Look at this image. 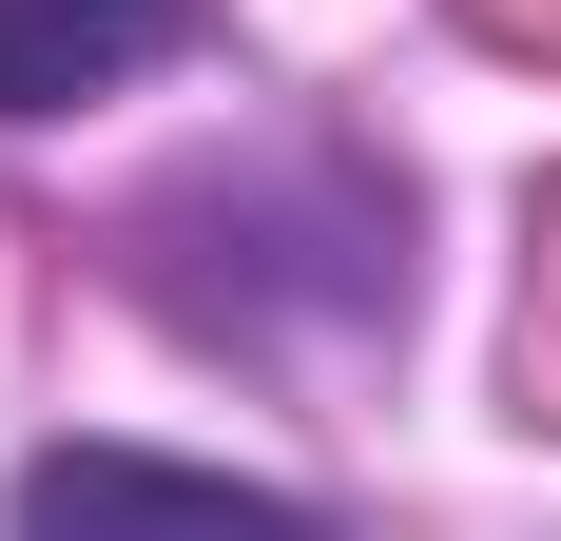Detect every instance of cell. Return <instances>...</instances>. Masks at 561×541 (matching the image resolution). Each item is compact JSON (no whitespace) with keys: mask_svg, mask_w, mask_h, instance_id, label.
<instances>
[{"mask_svg":"<svg viewBox=\"0 0 561 541\" xmlns=\"http://www.w3.org/2000/svg\"><path fill=\"white\" fill-rule=\"evenodd\" d=\"M116 270L156 329H194L232 368H310V348L407 310V194L348 136H232L116 214Z\"/></svg>","mask_w":561,"mask_h":541,"instance_id":"1","label":"cell"},{"mask_svg":"<svg viewBox=\"0 0 561 541\" xmlns=\"http://www.w3.org/2000/svg\"><path fill=\"white\" fill-rule=\"evenodd\" d=\"M20 541H330L290 484H232V464H156V445H58L20 464Z\"/></svg>","mask_w":561,"mask_h":541,"instance_id":"2","label":"cell"},{"mask_svg":"<svg viewBox=\"0 0 561 541\" xmlns=\"http://www.w3.org/2000/svg\"><path fill=\"white\" fill-rule=\"evenodd\" d=\"M174 39H194V0H0V116H78L156 78Z\"/></svg>","mask_w":561,"mask_h":541,"instance_id":"3","label":"cell"},{"mask_svg":"<svg viewBox=\"0 0 561 541\" xmlns=\"http://www.w3.org/2000/svg\"><path fill=\"white\" fill-rule=\"evenodd\" d=\"M523 406H561V194H542V252H523Z\"/></svg>","mask_w":561,"mask_h":541,"instance_id":"4","label":"cell"},{"mask_svg":"<svg viewBox=\"0 0 561 541\" xmlns=\"http://www.w3.org/2000/svg\"><path fill=\"white\" fill-rule=\"evenodd\" d=\"M465 20H484L504 58H561V0H465Z\"/></svg>","mask_w":561,"mask_h":541,"instance_id":"5","label":"cell"}]
</instances>
